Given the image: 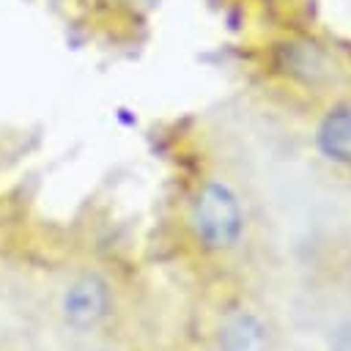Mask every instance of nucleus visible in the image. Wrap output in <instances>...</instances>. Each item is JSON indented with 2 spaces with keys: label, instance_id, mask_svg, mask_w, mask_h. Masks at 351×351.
<instances>
[{
  "label": "nucleus",
  "instance_id": "f257e3e1",
  "mask_svg": "<svg viewBox=\"0 0 351 351\" xmlns=\"http://www.w3.org/2000/svg\"><path fill=\"white\" fill-rule=\"evenodd\" d=\"M44 318L66 340H93L115 315L118 299L112 280L90 266L60 271L44 288Z\"/></svg>",
  "mask_w": 351,
  "mask_h": 351
},
{
  "label": "nucleus",
  "instance_id": "f03ea898",
  "mask_svg": "<svg viewBox=\"0 0 351 351\" xmlns=\"http://www.w3.org/2000/svg\"><path fill=\"white\" fill-rule=\"evenodd\" d=\"M266 66L288 88L307 96H329L348 80V71L337 52L321 38L304 33L274 38L266 52Z\"/></svg>",
  "mask_w": 351,
  "mask_h": 351
},
{
  "label": "nucleus",
  "instance_id": "7ed1b4c3",
  "mask_svg": "<svg viewBox=\"0 0 351 351\" xmlns=\"http://www.w3.org/2000/svg\"><path fill=\"white\" fill-rule=\"evenodd\" d=\"M186 228L206 252H230L244 236V203L228 178L206 176L189 195Z\"/></svg>",
  "mask_w": 351,
  "mask_h": 351
},
{
  "label": "nucleus",
  "instance_id": "20e7f679",
  "mask_svg": "<svg viewBox=\"0 0 351 351\" xmlns=\"http://www.w3.org/2000/svg\"><path fill=\"white\" fill-rule=\"evenodd\" d=\"M315 148L335 165H351V104H332L315 126Z\"/></svg>",
  "mask_w": 351,
  "mask_h": 351
},
{
  "label": "nucleus",
  "instance_id": "39448f33",
  "mask_svg": "<svg viewBox=\"0 0 351 351\" xmlns=\"http://www.w3.org/2000/svg\"><path fill=\"white\" fill-rule=\"evenodd\" d=\"M217 351H266V326L252 313H233L217 329Z\"/></svg>",
  "mask_w": 351,
  "mask_h": 351
},
{
  "label": "nucleus",
  "instance_id": "423d86ee",
  "mask_svg": "<svg viewBox=\"0 0 351 351\" xmlns=\"http://www.w3.org/2000/svg\"><path fill=\"white\" fill-rule=\"evenodd\" d=\"M0 351H19V348L14 346L11 332H3V326H0Z\"/></svg>",
  "mask_w": 351,
  "mask_h": 351
},
{
  "label": "nucleus",
  "instance_id": "0eeeda50",
  "mask_svg": "<svg viewBox=\"0 0 351 351\" xmlns=\"http://www.w3.org/2000/svg\"><path fill=\"white\" fill-rule=\"evenodd\" d=\"M340 351H351V324L340 329Z\"/></svg>",
  "mask_w": 351,
  "mask_h": 351
}]
</instances>
